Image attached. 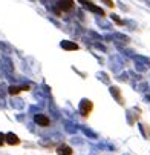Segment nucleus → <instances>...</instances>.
<instances>
[{
	"mask_svg": "<svg viewBox=\"0 0 150 155\" xmlns=\"http://www.w3.org/2000/svg\"><path fill=\"white\" fill-rule=\"evenodd\" d=\"M74 0H60L58 2V8L60 9H57V14H61V11L63 12H66V11H71L72 8H74Z\"/></svg>",
	"mask_w": 150,
	"mask_h": 155,
	"instance_id": "obj_3",
	"label": "nucleus"
},
{
	"mask_svg": "<svg viewBox=\"0 0 150 155\" xmlns=\"http://www.w3.org/2000/svg\"><path fill=\"white\" fill-rule=\"evenodd\" d=\"M83 130H84V134H86V135H89V137H92V138H97V135L94 134V132H91L89 129H86V127H83Z\"/></svg>",
	"mask_w": 150,
	"mask_h": 155,
	"instance_id": "obj_10",
	"label": "nucleus"
},
{
	"mask_svg": "<svg viewBox=\"0 0 150 155\" xmlns=\"http://www.w3.org/2000/svg\"><path fill=\"white\" fill-rule=\"evenodd\" d=\"M34 121L38 124V126H49V118L46 117V115H43V114H37V115H34Z\"/></svg>",
	"mask_w": 150,
	"mask_h": 155,
	"instance_id": "obj_5",
	"label": "nucleus"
},
{
	"mask_svg": "<svg viewBox=\"0 0 150 155\" xmlns=\"http://www.w3.org/2000/svg\"><path fill=\"white\" fill-rule=\"evenodd\" d=\"M101 2H103V3H106L109 8H115V3L112 2V0H101Z\"/></svg>",
	"mask_w": 150,
	"mask_h": 155,
	"instance_id": "obj_11",
	"label": "nucleus"
},
{
	"mask_svg": "<svg viewBox=\"0 0 150 155\" xmlns=\"http://www.w3.org/2000/svg\"><path fill=\"white\" fill-rule=\"evenodd\" d=\"M78 2L83 3V6H84L86 9H89V11H92V12H95V14H100V15H104V11H103L101 8L95 6L91 0H78Z\"/></svg>",
	"mask_w": 150,
	"mask_h": 155,
	"instance_id": "obj_2",
	"label": "nucleus"
},
{
	"mask_svg": "<svg viewBox=\"0 0 150 155\" xmlns=\"http://www.w3.org/2000/svg\"><path fill=\"white\" fill-rule=\"evenodd\" d=\"M110 94H112V95H113V97H115V98L118 100V103H120V104H123V98H121L120 89H118L116 86H112V87H110Z\"/></svg>",
	"mask_w": 150,
	"mask_h": 155,
	"instance_id": "obj_9",
	"label": "nucleus"
},
{
	"mask_svg": "<svg viewBox=\"0 0 150 155\" xmlns=\"http://www.w3.org/2000/svg\"><path fill=\"white\" fill-rule=\"evenodd\" d=\"M91 110H92V101L83 98L81 103H80V114H81L83 117H89Z\"/></svg>",
	"mask_w": 150,
	"mask_h": 155,
	"instance_id": "obj_1",
	"label": "nucleus"
},
{
	"mask_svg": "<svg viewBox=\"0 0 150 155\" xmlns=\"http://www.w3.org/2000/svg\"><path fill=\"white\" fill-rule=\"evenodd\" d=\"M61 48L66 49V51H77L78 49V45L75 41H69V40H63L61 41Z\"/></svg>",
	"mask_w": 150,
	"mask_h": 155,
	"instance_id": "obj_6",
	"label": "nucleus"
},
{
	"mask_svg": "<svg viewBox=\"0 0 150 155\" xmlns=\"http://www.w3.org/2000/svg\"><path fill=\"white\" fill-rule=\"evenodd\" d=\"M5 143V134H2V132H0V146H2Z\"/></svg>",
	"mask_w": 150,
	"mask_h": 155,
	"instance_id": "obj_13",
	"label": "nucleus"
},
{
	"mask_svg": "<svg viewBox=\"0 0 150 155\" xmlns=\"http://www.w3.org/2000/svg\"><path fill=\"white\" fill-rule=\"evenodd\" d=\"M72 147L71 146H68V144H61V146H58V149H57V153L58 155H72Z\"/></svg>",
	"mask_w": 150,
	"mask_h": 155,
	"instance_id": "obj_7",
	"label": "nucleus"
},
{
	"mask_svg": "<svg viewBox=\"0 0 150 155\" xmlns=\"http://www.w3.org/2000/svg\"><path fill=\"white\" fill-rule=\"evenodd\" d=\"M5 143H8L11 146H17V144H20V138L15 134H12V132H8L5 135Z\"/></svg>",
	"mask_w": 150,
	"mask_h": 155,
	"instance_id": "obj_4",
	"label": "nucleus"
},
{
	"mask_svg": "<svg viewBox=\"0 0 150 155\" xmlns=\"http://www.w3.org/2000/svg\"><path fill=\"white\" fill-rule=\"evenodd\" d=\"M126 155H127V153H126Z\"/></svg>",
	"mask_w": 150,
	"mask_h": 155,
	"instance_id": "obj_14",
	"label": "nucleus"
},
{
	"mask_svg": "<svg viewBox=\"0 0 150 155\" xmlns=\"http://www.w3.org/2000/svg\"><path fill=\"white\" fill-rule=\"evenodd\" d=\"M112 18H113V21H115L116 25H124V21H123V20H120V18H118V15H112Z\"/></svg>",
	"mask_w": 150,
	"mask_h": 155,
	"instance_id": "obj_12",
	"label": "nucleus"
},
{
	"mask_svg": "<svg viewBox=\"0 0 150 155\" xmlns=\"http://www.w3.org/2000/svg\"><path fill=\"white\" fill-rule=\"evenodd\" d=\"M28 89H29V86H9L8 92H9L11 95H17V94H20L21 91H28Z\"/></svg>",
	"mask_w": 150,
	"mask_h": 155,
	"instance_id": "obj_8",
	"label": "nucleus"
}]
</instances>
